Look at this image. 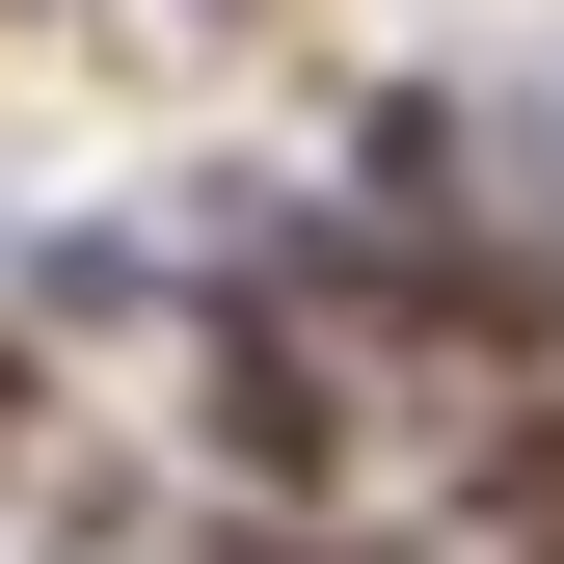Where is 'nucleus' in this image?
I'll use <instances>...</instances> for the list:
<instances>
[{"mask_svg": "<svg viewBox=\"0 0 564 564\" xmlns=\"http://www.w3.org/2000/svg\"><path fill=\"white\" fill-rule=\"evenodd\" d=\"M188 431H216L242 484H349V377H323V323H216V349H188Z\"/></svg>", "mask_w": 564, "mask_h": 564, "instance_id": "f257e3e1", "label": "nucleus"}, {"mask_svg": "<svg viewBox=\"0 0 564 564\" xmlns=\"http://www.w3.org/2000/svg\"><path fill=\"white\" fill-rule=\"evenodd\" d=\"M0 457H28V323H0Z\"/></svg>", "mask_w": 564, "mask_h": 564, "instance_id": "f03ea898", "label": "nucleus"}]
</instances>
